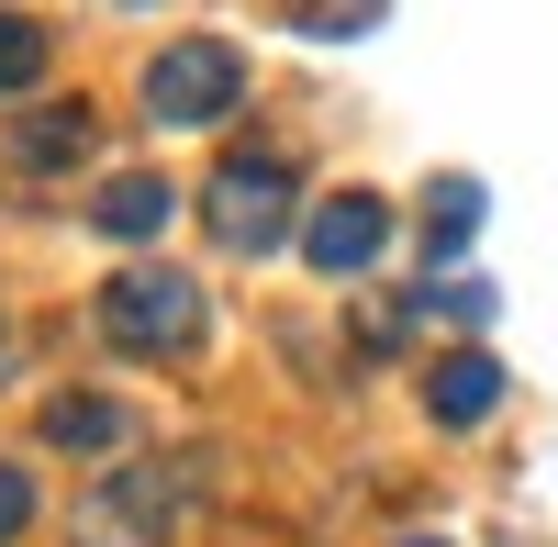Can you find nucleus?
<instances>
[{
  "label": "nucleus",
  "instance_id": "9d476101",
  "mask_svg": "<svg viewBox=\"0 0 558 547\" xmlns=\"http://www.w3.org/2000/svg\"><path fill=\"white\" fill-rule=\"evenodd\" d=\"M470 235H481V179H436V191H425V246L458 257Z\"/></svg>",
  "mask_w": 558,
  "mask_h": 547
},
{
  "label": "nucleus",
  "instance_id": "39448f33",
  "mask_svg": "<svg viewBox=\"0 0 558 547\" xmlns=\"http://www.w3.org/2000/svg\"><path fill=\"white\" fill-rule=\"evenodd\" d=\"M179 525V481L168 470H112L89 491V547H168Z\"/></svg>",
  "mask_w": 558,
  "mask_h": 547
},
{
  "label": "nucleus",
  "instance_id": "dca6fc26",
  "mask_svg": "<svg viewBox=\"0 0 558 547\" xmlns=\"http://www.w3.org/2000/svg\"><path fill=\"white\" fill-rule=\"evenodd\" d=\"M391 547H447V536H391Z\"/></svg>",
  "mask_w": 558,
  "mask_h": 547
},
{
  "label": "nucleus",
  "instance_id": "4468645a",
  "mask_svg": "<svg viewBox=\"0 0 558 547\" xmlns=\"http://www.w3.org/2000/svg\"><path fill=\"white\" fill-rule=\"evenodd\" d=\"M34 525V470H0V547Z\"/></svg>",
  "mask_w": 558,
  "mask_h": 547
},
{
  "label": "nucleus",
  "instance_id": "6e6552de",
  "mask_svg": "<svg viewBox=\"0 0 558 547\" xmlns=\"http://www.w3.org/2000/svg\"><path fill=\"white\" fill-rule=\"evenodd\" d=\"M45 447H68V459H112V447H123V402L57 391V402H45Z\"/></svg>",
  "mask_w": 558,
  "mask_h": 547
},
{
  "label": "nucleus",
  "instance_id": "f257e3e1",
  "mask_svg": "<svg viewBox=\"0 0 558 547\" xmlns=\"http://www.w3.org/2000/svg\"><path fill=\"white\" fill-rule=\"evenodd\" d=\"M89 325L123 357H179V347H202V280L191 268H123V280H101Z\"/></svg>",
  "mask_w": 558,
  "mask_h": 547
},
{
  "label": "nucleus",
  "instance_id": "f3484780",
  "mask_svg": "<svg viewBox=\"0 0 558 547\" xmlns=\"http://www.w3.org/2000/svg\"><path fill=\"white\" fill-rule=\"evenodd\" d=\"M123 12H146V0H123Z\"/></svg>",
  "mask_w": 558,
  "mask_h": 547
},
{
  "label": "nucleus",
  "instance_id": "f03ea898",
  "mask_svg": "<svg viewBox=\"0 0 558 547\" xmlns=\"http://www.w3.org/2000/svg\"><path fill=\"white\" fill-rule=\"evenodd\" d=\"M246 101V57L223 34H179L168 57L146 68V123H168V134H191V123H223Z\"/></svg>",
  "mask_w": 558,
  "mask_h": 547
},
{
  "label": "nucleus",
  "instance_id": "423d86ee",
  "mask_svg": "<svg viewBox=\"0 0 558 547\" xmlns=\"http://www.w3.org/2000/svg\"><path fill=\"white\" fill-rule=\"evenodd\" d=\"M425 414H436V425H492V414H502V369H492L481 347H470V357H436Z\"/></svg>",
  "mask_w": 558,
  "mask_h": 547
},
{
  "label": "nucleus",
  "instance_id": "20e7f679",
  "mask_svg": "<svg viewBox=\"0 0 558 547\" xmlns=\"http://www.w3.org/2000/svg\"><path fill=\"white\" fill-rule=\"evenodd\" d=\"M380 246H391V202L380 191H336V202H313V223H302V257L324 268V280L380 268Z\"/></svg>",
  "mask_w": 558,
  "mask_h": 547
},
{
  "label": "nucleus",
  "instance_id": "2eb2a0df",
  "mask_svg": "<svg viewBox=\"0 0 558 547\" xmlns=\"http://www.w3.org/2000/svg\"><path fill=\"white\" fill-rule=\"evenodd\" d=\"M402 325H413V313H402V302H357V336H368V347H380V357L402 347Z\"/></svg>",
  "mask_w": 558,
  "mask_h": 547
},
{
  "label": "nucleus",
  "instance_id": "ddd939ff",
  "mask_svg": "<svg viewBox=\"0 0 558 547\" xmlns=\"http://www.w3.org/2000/svg\"><path fill=\"white\" fill-rule=\"evenodd\" d=\"M413 313H436V325H492V291L481 280H436V291H413Z\"/></svg>",
  "mask_w": 558,
  "mask_h": 547
},
{
  "label": "nucleus",
  "instance_id": "7ed1b4c3",
  "mask_svg": "<svg viewBox=\"0 0 558 547\" xmlns=\"http://www.w3.org/2000/svg\"><path fill=\"white\" fill-rule=\"evenodd\" d=\"M202 212H213V235L235 257H279L291 246V157H223Z\"/></svg>",
  "mask_w": 558,
  "mask_h": 547
},
{
  "label": "nucleus",
  "instance_id": "f8f14e48",
  "mask_svg": "<svg viewBox=\"0 0 558 547\" xmlns=\"http://www.w3.org/2000/svg\"><path fill=\"white\" fill-rule=\"evenodd\" d=\"M34 78H45V23L0 12V101H12V89H34Z\"/></svg>",
  "mask_w": 558,
  "mask_h": 547
},
{
  "label": "nucleus",
  "instance_id": "0eeeda50",
  "mask_svg": "<svg viewBox=\"0 0 558 547\" xmlns=\"http://www.w3.org/2000/svg\"><path fill=\"white\" fill-rule=\"evenodd\" d=\"M89 146H101L89 101H45V112H23V123H12V157H23V168H78Z\"/></svg>",
  "mask_w": 558,
  "mask_h": 547
},
{
  "label": "nucleus",
  "instance_id": "9b49d317",
  "mask_svg": "<svg viewBox=\"0 0 558 547\" xmlns=\"http://www.w3.org/2000/svg\"><path fill=\"white\" fill-rule=\"evenodd\" d=\"M391 0H279V23L291 34H313V45H347V34H368Z\"/></svg>",
  "mask_w": 558,
  "mask_h": 547
},
{
  "label": "nucleus",
  "instance_id": "1a4fd4ad",
  "mask_svg": "<svg viewBox=\"0 0 558 547\" xmlns=\"http://www.w3.org/2000/svg\"><path fill=\"white\" fill-rule=\"evenodd\" d=\"M168 179H101V212H89V223H101V235L112 246H146V235H168Z\"/></svg>",
  "mask_w": 558,
  "mask_h": 547
}]
</instances>
